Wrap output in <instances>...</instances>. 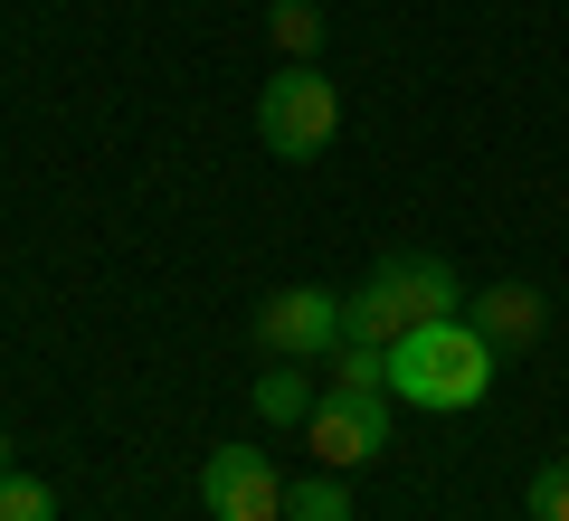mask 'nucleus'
Returning <instances> with one entry per match:
<instances>
[{"mask_svg":"<svg viewBox=\"0 0 569 521\" xmlns=\"http://www.w3.org/2000/svg\"><path fill=\"white\" fill-rule=\"evenodd\" d=\"M475 332L493 341V351H522V341H541V322H550V303L531 294V284H485V294H475Z\"/></svg>","mask_w":569,"mask_h":521,"instance_id":"7","label":"nucleus"},{"mask_svg":"<svg viewBox=\"0 0 569 521\" xmlns=\"http://www.w3.org/2000/svg\"><path fill=\"white\" fill-rule=\"evenodd\" d=\"M284 521H351V493L332 464H313L305 483H284Z\"/></svg>","mask_w":569,"mask_h":521,"instance_id":"8","label":"nucleus"},{"mask_svg":"<svg viewBox=\"0 0 569 521\" xmlns=\"http://www.w3.org/2000/svg\"><path fill=\"white\" fill-rule=\"evenodd\" d=\"M200 502H209V521H284V474L257 445H219L200 464Z\"/></svg>","mask_w":569,"mask_h":521,"instance_id":"6","label":"nucleus"},{"mask_svg":"<svg viewBox=\"0 0 569 521\" xmlns=\"http://www.w3.org/2000/svg\"><path fill=\"white\" fill-rule=\"evenodd\" d=\"M323 389L380 399V389H389V351H380V341H342V351H332V380H323Z\"/></svg>","mask_w":569,"mask_h":521,"instance_id":"10","label":"nucleus"},{"mask_svg":"<svg viewBox=\"0 0 569 521\" xmlns=\"http://www.w3.org/2000/svg\"><path fill=\"white\" fill-rule=\"evenodd\" d=\"M257 133H266V152L276 161H313V152H332V133H342V96H332V77L323 67H284V77H266V96H257Z\"/></svg>","mask_w":569,"mask_h":521,"instance_id":"3","label":"nucleus"},{"mask_svg":"<svg viewBox=\"0 0 569 521\" xmlns=\"http://www.w3.org/2000/svg\"><path fill=\"white\" fill-rule=\"evenodd\" d=\"M389 389H399L408 408H427V418L485 408V389H493V341L475 332L466 313H447V322H418L408 341H389Z\"/></svg>","mask_w":569,"mask_h":521,"instance_id":"1","label":"nucleus"},{"mask_svg":"<svg viewBox=\"0 0 569 521\" xmlns=\"http://www.w3.org/2000/svg\"><path fill=\"white\" fill-rule=\"evenodd\" d=\"M456 303H466V284H456L437 257H389L380 275L351 294V341H380L389 351V341H408L418 322H447Z\"/></svg>","mask_w":569,"mask_h":521,"instance_id":"2","label":"nucleus"},{"mask_svg":"<svg viewBox=\"0 0 569 521\" xmlns=\"http://www.w3.org/2000/svg\"><path fill=\"white\" fill-rule=\"evenodd\" d=\"M257 341L276 361H332L351 341V294H332V284H276L257 303Z\"/></svg>","mask_w":569,"mask_h":521,"instance_id":"4","label":"nucleus"},{"mask_svg":"<svg viewBox=\"0 0 569 521\" xmlns=\"http://www.w3.org/2000/svg\"><path fill=\"white\" fill-rule=\"evenodd\" d=\"M266 29H276L284 67H305V58H323V10H313V0H276V10H266Z\"/></svg>","mask_w":569,"mask_h":521,"instance_id":"9","label":"nucleus"},{"mask_svg":"<svg viewBox=\"0 0 569 521\" xmlns=\"http://www.w3.org/2000/svg\"><path fill=\"white\" fill-rule=\"evenodd\" d=\"M0 521H58V493H48L39 474L10 464V474H0Z\"/></svg>","mask_w":569,"mask_h":521,"instance_id":"12","label":"nucleus"},{"mask_svg":"<svg viewBox=\"0 0 569 521\" xmlns=\"http://www.w3.org/2000/svg\"><path fill=\"white\" fill-rule=\"evenodd\" d=\"M257 418H276V427H305L313 418V389H305V370H295V361H276L257 380Z\"/></svg>","mask_w":569,"mask_h":521,"instance_id":"11","label":"nucleus"},{"mask_svg":"<svg viewBox=\"0 0 569 521\" xmlns=\"http://www.w3.org/2000/svg\"><path fill=\"white\" fill-rule=\"evenodd\" d=\"M305 437H313V455H323L332 474H351V464L389 455V389H380V399L323 389V399H313V418H305Z\"/></svg>","mask_w":569,"mask_h":521,"instance_id":"5","label":"nucleus"},{"mask_svg":"<svg viewBox=\"0 0 569 521\" xmlns=\"http://www.w3.org/2000/svg\"><path fill=\"white\" fill-rule=\"evenodd\" d=\"M531 521H569V464H541L531 474Z\"/></svg>","mask_w":569,"mask_h":521,"instance_id":"13","label":"nucleus"}]
</instances>
